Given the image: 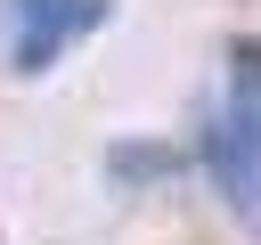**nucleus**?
Here are the masks:
<instances>
[{
	"label": "nucleus",
	"instance_id": "1",
	"mask_svg": "<svg viewBox=\"0 0 261 245\" xmlns=\"http://www.w3.org/2000/svg\"><path fill=\"white\" fill-rule=\"evenodd\" d=\"M204 172L245 220H261V41H228L220 106L204 114Z\"/></svg>",
	"mask_w": 261,
	"mask_h": 245
},
{
	"label": "nucleus",
	"instance_id": "2",
	"mask_svg": "<svg viewBox=\"0 0 261 245\" xmlns=\"http://www.w3.org/2000/svg\"><path fill=\"white\" fill-rule=\"evenodd\" d=\"M114 0H0V49L16 74H49L82 33L106 24Z\"/></svg>",
	"mask_w": 261,
	"mask_h": 245
}]
</instances>
